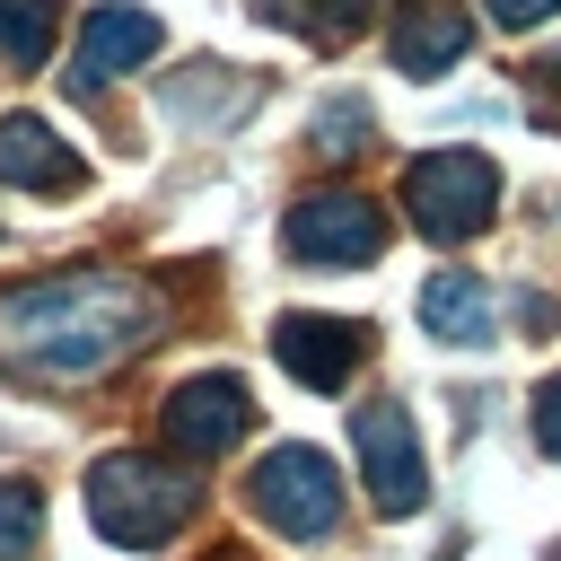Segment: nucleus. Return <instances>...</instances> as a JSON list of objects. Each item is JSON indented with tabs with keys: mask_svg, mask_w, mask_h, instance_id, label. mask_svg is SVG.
Instances as JSON below:
<instances>
[{
	"mask_svg": "<svg viewBox=\"0 0 561 561\" xmlns=\"http://www.w3.org/2000/svg\"><path fill=\"white\" fill-rule=\"evenodd\" d=\"M421 333H438V342H456V351L491 342V280H473V272L421 280Z\"/></svg>",
	"mask_w": 561,
	"mask_h": 561,
	"instance_id": "f8f14e48",
	"label": "nucleus"
},
{
	"mask_svg": "<svg viewBox=\"0 0 561 561\" xmlns=\"http://www.w3.org/2000/svg\"><path fill=\"white\" fill-rule=\"evenodd\" d=\"M351 447H359V473H368V500L377 517H412L421 491H430V465H421V430L403 403H368L351 421Z\"/></svg>",
	"mask_w": 561,
	"mask_h": 561,
	"instance_id": "39448f33",
	"label": "nucleus"
},
{
	"mask_svg": "<svg viewBox=\"0 0 561 561\" xmlns=\"http://www.w3.org/2000/svg\"><path fill=\"white\" fill-rule=\"evenodd\" d=\"M193 508H202L193 473H175V465H158V456H140V447H114V456L88 465V517H96V535L123 543V552L175 543Z\"/></svg>",
	"mask_w": 561,
	"mask_h": 561,
	"instance_id": "f03ea898",
	"label": "nucleus"
},
{
	"mask_svg": "<svg viewBox=\"0 0 561 561\" xmlns=\"http://www.w3.org/2000/svg\"><path fill=\"white\" fill-rule=\"evenodd\" d=\"M35 535H44L35 482H0V552H35Z\"/></svg>",
	"mask_w": 561,
	"mask_h": 561,
	"instance_id": "dca6fc26",
	"label": "nucleus"
},
{
	"mask_svg": "<svg viewBox=\"0 0 561 561\" xmlns=\"http://www.w3.org/2000/svg\"><path fill=\"white\" fill-rule=\"evenodd\" d=\"M561 0H491V26H543Z\"/></svg>",
	"mask_w": 561,
	"mask_h": 561,
	"instance_id": "6ab92c4d",
	"label": "nucleus"
},
{
	"mask_svg": "<svg viewBox=\"0 0 561 561\" xmlns=\"http://www.w3.org/2000/svg\"><path fill=\"white\" fill-rule=\"evenodd\" d=\"M167 105L175 114H210V123H237L245 105H254V79H167Z\"/></svg>",
	"mask_w": 561,
	"mask_h": 561,
	"instance_id": "2eb2a0df",
	"label": "nucleus"
},
{
	"mask_svg": "<svg viewBox=\"0 0 561 561\" xmlns=\"http://www.w3.org/2000/svg\"><path fill=\"white\" fill-rule=\"evenodd\" d=\"M158 53V18L149 9H131V0H96L88 18H79V44H70V88L79 96H96V88H114L123 70H140Z\"/></svg>",
	"mask_w": 561,
	"mask_h": 561,
	"instance_id": "0eeeda50",
	"label": "nucleus"
},
{
	"mask_svg": "<svg viewBox=\"0 0 561 561\" xmlns=\"http://www.w3.org/2000/svg\"><path fill=\"white\" fill-rule=\"evenodd\" d=\"M535 79H543V88H552V105H561V53H552V61H535Z\"/></svg>",
	"mask_w": 561,
	"mask_h": 561,
	"instance_id": "aec40b11",
	"label": "nucleus"
},
{
	"mask_svg": "<svg viewBox=\"0 0 561 561\" xmlns=\"http://www.w3.org/2000/svg\"><path fill=\"white\" fill-rule=\"evenodd\" d=\"M359 131H368V105H342V96H333V105L316 114V149H324V158H351Z\"/></svg>",
	"mask_w": 561,
	"mask_h": 561,
	"instance_id": "f3484780",
	"label": "nucleus"
},
{
	"mask_svg": "<svg viewBox=\"0 0 561 561\" xmlns=\"http://www.w3.org/2000/svg\"><path fill=\"white\" fill-rule=\"evenodd\" d=\"M280 245L298 263H377L386 245V219L368 193H307L289 219H280Z\"/></svg>",
	"mask_w": 561,
	"mask_h": 561,
	"instance_id": "423d86ee",
	"label": "nucleus"
},
{
	"mask_svg": "<svg viewBox=\"0 0 561 561\" xmlns=\"http://www.w3.org/2000/svg\"><path fill=\"white\" fill-rule=\"evenodd\" d=\"M465 44H473V18H465V9H447V0H412L403 26H394V70L438 79V70L465 61Z\"/></svg>",
	"mask_w": 561,
	"mask_h": 561,
	"instance_id": "9b49d317",
	"label": "nucleus"
},
{
	"mask_svg": "<svg viewBox=\"0 0 561 561\" xmlns=\"http://www.w3.org/2000/svg\"><path fill=\"white\" fill-rule=\"evenodd\" d=\"M254 18L298 26L307 44H351V35L377 18V0H254Z\"/></svg>",
	"mask_w": 561,
	"mask_h": 561,
	"instance_id": "ddd939ff",
	"label": "nucleus"
},
{
	"mask_svg": "<svg viewBox=\"0 0 561 561\" xmlns=\"http://www.w3.org/2000/svg\"><path fill=\"white\" fill-rule=\"evenodd\" d=\"M158 324H167L158 289L123 272H61V280H26L0 298V359L26 377H105Z\"/></svg>",
	"mask_w": 561,
	"mask_h": 561,
	"instance_id": "f257e3e1",
	"label": "nucleus"
},
{
	"mask_svg": "<svg viewBox=\"0 0 561 561\" xmlns=\"http://www.w3.org/2000/svg\"><path fill=\"white\" fill-rule=\"evenodd\" d=\"M535 447H543V456H561V377H543V386H535Z\"/></svg>",
	"mask_w": 561,
	"mask_h": 561,
	"instance_id": "a211bd4d",
	"label": "nucleus"
},
{
	"mask_svg": "<svg viewBox=\"0 0 561 561\" xmlns=\"http://www.w3.org/2000/svg\"><path fill=\"white\" fill-rule=\"evenodd\" d=\"M0 184H18V193H70L79 184V158L35 114H0Z\"/></svg>",
	"mask_w": 561,
	"mask_h": 561,
	"instance_id": "9d476101",
	"label": "nucleus"
},
{
	"mask_svg": "<svg viewBox=\"0 0 561 561\" xmlns=\"http://www.w3.org/2000/svg\"><path fill=\"white\" fill-rule=\"evenodd\" d=\"M44 53H53V0H0V61L44 70Z\"/></svg>",
	"mask_w": 561,
	"mask_h": 561,
	"instance_id": "4468645a",
	"label": "nucleus"
},
{
	"mask_svg": "<svg viewBox=\"0 0 561 561\" xmlns=\"http://www.w3.org/2000/svg\"><path fill=\"white\" fill-rule=\"evenodd\" d=\"M245 491H254L263 526H280L289 543H316V535L342 526V473H333V456H316V447H272Z\"/></svg>",
	"mask_w": 561,
	"mask_h": 561,
	"instance_id": "20e7f679",
	"label": "nucleus"
},
{
	"mask_svg": "<svg viewBox=\"0 0 561 561\" xmlns=\"http://www.w3.org/2000/svg\"><path fill=\"white\" fill-rule=\"evenodd\" d=\"M158 421H167V447H184V456H228V447L245 438V421H254V394H245L237 377H184Z\"/></svg>",
	"mask_w": 561,
	"mask_h": 561,
	"instance_id": "6e6552de",
	"label": "nucleus"
},
{
	"mask_svg": "<svg viewBox=\"0 0 561 561\" xmlns=\"http://www.w3.org/2000/svg\"><path fill=\"white\" fill-rule=\"evenodd\" d=\"M272 351H280V368H289L298 386L333 394V386H351V368L368 359V324H351V316H280V324H272Z\"/></svg>",
	"mask_w": 561,
	"mask_h": 561,
	"instance_id": "1a4fd4ad",
	"label": "nucleus"
},
{
	"mask_svg": "<svg viewBox=\"0 0 561 561\" xmlns=\"http://www.w3.org/2000/svg\"><path fill=\"white\" fill-rule=\"evenodd\" d=\"M403 210H412V228L430 245H465L500 210V167L482 149H430V158L403 167Z\"/></svg>",
	"mask_w": 561,
	"mask_h": 561,
	"instance_id": "7ed1b4c3",
	"label": "nucleus"
}]
</instances>
